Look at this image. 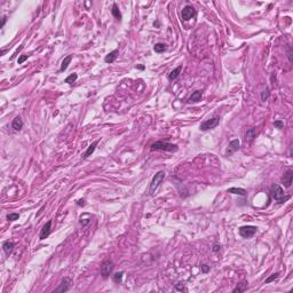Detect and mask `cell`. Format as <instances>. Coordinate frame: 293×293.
<instances>
[{"instance_id":"38","label":"cell","mask_w":293,"mask_h":293,"mask_svg":"<svg viewBox=\"0 0 293 293\" xmlns=\"http://www.w3.org/2000/svg\"><path fill=\"white\" fill-rule=\"evenodd\" d=\"M136 68H139V69H141V70H143V69H145V67H143V65H139V67H136Z\"/></svg>"},{"instance_id":"34","label":"cell","mask_w":293,"mask_h":293,"mask_svg":"<svg viewBox=\"0 0 293 293\" xmlns=\"http://www.w3.org/2000/svg\"><path fill=\"white\" fill-rule=\"evenodd\" d=\"M202 271L205 273V274L208 273V271H210V267H208L207 265H202Z\"/></svg>"},{"instance_id":"16","label":"cell","mask_w":293,"mask_h":293,"mask_svg":"<svg viewBox=\"0 0 293 293\" xmlns=\"http://www.w3.org/2000/svg\"><path fill=\"white\" fill-rule=\"evenodd\" d=\"M12 127H13L15 131H21L23 127V120L21 119V117H15L13 119V123H12Z\"/></svg>"},{"instance_id":"12","label":"cell","mask_w":293,"mask_h":293,"mask_svg":"<svg viewBox=\"0 0 293 293\" xmlns=\"http://www.w3.org/2000/svg\"><path fill=\"white\" fill-rule=\"evenodd\" d=\"M255 136H257V131H255L254 127H251V128H247V131L245 132L244 140L246 141V142H252V141L255 139Z\"/></svg>"},{"instance_id":"35","label":"cell","mask_w":293,"mask_h":293,"mask_svg":"<svg viewBox=\"0 0 293 293\" xmlns=\"http://www.w3.org/2000/svg\"><path fill=\"white\" fill-rule=\"evenodd\" d=\"M77 205H78V206H84V205H85V199L78 200V202H77Z\"/></svg>"},{"instance_id":"19","label":"cell","mask_w":293,"mask_h":293,"mask_svg":"<svg viewBox=\"0 0 293 293\" xmlns=\"http://www.w3.org/2000/svg\"><path fill=\"white\" fill-rule=\"evenodd\" d=\"M71 60H72V55H68L67 57H64V60L62 61V64H61V69H60L61 72H63V71H65V70L68 69L69 64H70V62H71Z\"/></svg>"},{"instance_id":"13","label":"cell","mask_w":293,"mask_h":293,"mask_svg":"<svg viewBox=\"0 0 293 293\" xmlns=\"http://www.w3.org/2000/svg\"><path fill=\"white\" fill-rule=\"evenodd\" d=\"M203 96V92L202 90H196L192 94L190 95V97L188 99V103H196V102H199L200 99Z\"/></svg>"},{"instance_id":"21","label":"cell","mask_w":293,"mask_h":293,"mask_svg":"<svg viewBox=\"0 0 293 293\" xmlns=\"http://www.w3.org/2000/svg\"><path fill=\"white\" fill-rule=\"evenodd\" d=\"M228 192L239 195V196H245V195H246V190L243 189V188H229V189H228Z\"/></svg>"},{"instance_id":"18","label":"cell","mask_w":293,"mask_h":293,"mask_svg":"<svg viewBox=\"0 0 293 293\" xmlns=\"http://www.w3.org/2000/svg\"><path fill=\"white\" fill-rule=\"evenodd\" d=\"M181 71H182V65H179L178 68H175L174 70H172L171 73L168 75L170 80H175V79H178V77L180 76Z\"/></svg>"},{"instance_id":"1","label":"cell","mask_w":293,"mask_h":293,"mask_svg":"<svg viewBox=\"0 0 293 293\" xmlns=\"http://www.w3.org/2000/svg\"><path fill=\"white\" fill-rule=\"evenodd\" d=\"M151 150H162V151H168V152H175L179 150L178 145H173L171 142H165V141H157L151 145Z\"/></svg>"},{"instance_id":"36","label":"cell","mask_w":293,"mask_h":293,"mask_svg":"<svg viewBox=\"0 0 293 293\" xmlns=\"http://www.w3.org/2000/svg\"><path fill=\"white\" fill-rule=\"evenodd\" d=\"M6 21H7V17H6V16H4V17H2V22H1V25H0V27H4L5 23H6Z\"/></svg>"},{"instance_id":"9","label":"cell","mask_w":293,"mask_h":293,"mask_svg":"<svg viewBox=\"0 0 293 293\" xmlns=\"http://www.w3.org/2000/svg\"><path fill=\"white\" fill-rule=\"evenodd\" d=\"M239 145H240V142H239L238 139H235V140L231 141L229 145H228L227 150H225V156H231L233 153L236 152L239 149Z\"/></svg>"},{"instance_id":"14","label":"cell","mask_w":293,"mask_h":293,"mask_svg":"<svg viewBox=\"0 0 293 293\" xmlns=\"http://www.w3.org/2000/svg\"><path fill=\"white\" fill-rule=\"evenodd\" d=\"M118 54H119V49H115L112 52H110L105 57H104V62L105 63H112L115 62V60L117 59Z\"/></svg>"},{"instance_id":"2","label":"cell","mask_w":293,"mask_h":293,"mask_svg":"<svg viewBox=\"0 0 293 293\" xmlns=\"http://www.w3.org/2000/svg\"><path fill=\"white\" fill-rule=\"evenodd\" d=\"M270 195L271 197L278 203H284L285 200L290 199V196H284V190L278 185H273L270 187Z\"/></svg>"},{"instance_id":"32","label":"cell","mask_w":293,"mask_h":293,"mask_svg":"<svg viewBox=\"0 0 293 293\" xmlns=\"http://www.w3.org/2000/svg\"><path fill=\"white\" fill-rule=\"evenodd\" d=\"M175 289L178 290V291H183L185 289V283H182V282H180V283H178V284L175 285Z\"/></svg>"},{"instance_id":"37","label":"cell","mask_w":293,"mask_h":293,"mask_svg":"<svg viewBox=\"0 0 293 293\" xmlns=\"http://www.w3.org/2000/svg\"><path fill=\"white\" fill-rule=\"evenodd\" d=\"M153 27H160V23H159V21H155V22H153Z\"/></svg>"},{"instance_id":"30","label":"cell","mask_w":293,"mask_h":293,"mask_svg":"<svg viewBox=\"0 0 293 293\" xmlns=\"http://www.w3.org/2000/svg\"><path fill=\"white\" fill-rule=\"evenodd\" d=\"M27 57H29V55H21V56L18 57V60H17L18 64H22L24 61H27Z\"/></svg>"},{"instance_id":"24","label":"cell","mask_w":293,"mask_h":293,"mask_svg":"<svg viewBox=\"0 0 293 293\" xmlns=\"http://www.w3.org/2000/svg\"><path fill=\"white\" fill-rule=\"evenodd\" d=\"M77 78H78V75H77V73H71L70 76H68L65 78L64 82H67V84H73V82L77 80Z\"/></svg>"},{"instance_id":"22","label":"cell","mask_w":293,"mask_h":293,"mask_svg":"<svg viewBox=\"0 0 293 293\" xmlns=\"http://www.w3.org/2000/svg\"><path fill=\"white\" fill-rule=\"evenodd\" d=\"M246 288H247V284H246V282H240V283H238V284H237V286H236V288H235V289L233 290V292H234V293L244 292V291L246 290Z\"/></svg>"},{"instance_id":"8","label":"cell","mask_w":293,"mask_h":293,"mask_svg":"<svg viewBox=\"0 0 293 293\" xmlns=\"http://www.w3.org/2000/svg\"><path fill=\"white\" fill-rule=\"evenodd\" d=\"M181 15H182V18L185 21H189V20L196 16V9L192 6H185V8L182 9Z\"/></svg>"},{"instance_id":"6","label":"cell","mask_w":293,"mask_h":293,"mask_svg":"<svg viewBox=\"0 0 293 293\" xmlns=\"http://www.w3.org/2000/svg\"><path fill=\"white\" fill-rule=\"evenodd\" d=\"M71 284H72V280H71V278H70V277H64L63 280H61L59 288H57V289H55L54 291H53V293L68 292L69 290H70V288H71Z\"/></svg>"},{"instance_id":"4","label":"cell","mask_w":293,"mask_h":293,"mask_svg":"<svg viewBox=\"0 0 293 293\" xmlns=\"http://www.w3.org/2000/svg\"><path fill=\"white\" fill-rule=\"evenodd\" d=\"M219 124H220V117L215 116V117L210 118V119H207V120H205V122L202 123V124H200V130H202V131L213 130V128H215Z\"/></svg>"},{"instance_id":"33","label":"cell","mask_w":293,"mask_h":293,"mask_svg":"<svg viewBox=\"0 0 293 293\" xmlns=\"http://www.w3.org/2000/svg\"><path fill=\"white\" fill-rule=\"evenodd\" d=\"M212 250H213V252H219V251L221 250V245H219V244H214Z\"/></svg>"},{"instance_id":"7","label":"cell","mask_w":293,"mask_h":293,"mask_svg":"<svg viewBox=\"0 0 293 293\" xmlns=\"http://www.w3.org/2000/svg\"><path fill=\"white\" fill-rule=\"evenodd\" d=\"M112 269H113V262L111 261V260H105V261L102 263V266H101V275L105 278V277H108V276L112 273Z\"/></svg>"},{"instance_id":"31","label":"cell","mask_w":293,"mask_h":293,"mask_svg":"<svg viewBox=\"0 0 293 293\" xmlns=\"http://www.w3.org/2000/svg\"><path fill=\"white\" fill-rule=\"evenodd\" d=\"M274 125H275L277 128H283V127H284V123L282 122V120H275V122H274Z\"/></svg>"},{"instance_id":"26","label":"cell","mask_w":293,"mask_h":293,"mask_svg":"<svg viewBox=\"0 0 293 293\" xmlns=\"http://www.w3.org/2000/svg\"><path fill=\"white\" fill-rule=\"evenodd\" d=\"M278 277H280V273H275V274H273V275H271V276H269V277H268V278H267V280H265L263 283H265V284H268V283H271V282H274V280H277Z\"/></svg>"},{"instance_id":"3","label":"cell","mask_w":293,"mask_h":293,"mask_svg":"<svg viewBox=\"0 0 293 293\" xmlns=\"http://www.w3.org/2000/svg\"><path fill=\"white\" fill-rule=\"evenodd\" d=\"M165 171H159L158 173H156V175L152 178V180L150 182V187H149V192L152 195L155 194V191L159 188L160 183L163 182V180L165 179Z\"/></svg>"},{"instance_id":"17","label":"cell","mask_w":293,"mask_h":293,"mask_svg":"<svg viewBox=\"0 0 293 293\" xmlns=\"http://www.w3.org/2000/svg\"><path fill=\"white\" fill-rule=\"evenodd\" d=\"M97 143H99V140L94 141V142H93V143H92V145H90V147L87 148V150L85 151V153H84L82 158H85V159H86V158L90 157V155H92V153H93V152L95 151V149H96V145H97Z\"/></svg>"},{"instance_id":"28","label":"cell","mask_w":293,"mask_h":293,"mask_svg":"<svg viewBox=\"0 0 293 293\" xmlns=\"http://www.w3.org/2000/svg\"><path fill=\"white\" fill-rule=\"evenodd\" d=\"M18 218H20V214H18V213H10V214H7V220H9V221L18 220Z\"/></svg>"},{"instance_id":"11","label":"cell","mask_w":293,"mask_h":293,"mask_svg":"<svg viewBox=\"0 0 293 293\" xmlns=\"http://www.w3.org/2000/svg\"><path fill=\"white\" fill-rule=\"evenodd\" d=\"M292 180H293V171L292 170H289V171L285 172V174L282 178V181L286 188H290L291 185H292Z\"/></svg>"},{"instance_id":"27","label":"cell","mask_w":293,"mask_h":293,"mask_svg":"<svg viewBox=\"0 0 293 293\" xmlns=\"http://www.w3.org/2000/svg\"><path fill=\"white\" fill-rule=\"evenodd\" d=\"M269 95H270V92H269V90H268V88H266V90H265L261 93V101L266 102L267 100H268V97H269Z\"/></svg>"},{"instance_id":"23","label":"cell","mask_w":293,"mask_h":293,"mask_svg":"<svg viewBox=\"0 0 293 293\" xmlns=\"http://www.w3.org/2000/svg\"><path fill=\"white\" fill-rule=\"evenodd\" d=\"M166 49H167L166 45L163 44V42H158V44H156V45L153 46V50H155L156 53H163V52H165Z\"/></svg>"},{"instance_id":"29","label":"cell","mask_w":293,"mask_h":293,"mask_svg":"<svg viewBox=\"0 0 293 293\" xmlns=\"http://www.w3.org/2000/svg\"><path fill=\"white\" fill-rule=\"evenodd\" d=\"M286 54H288V59H289L290 63H292L293 60H292V49H291V47L290 46H288L286 47Z\"/></svg>"},{"instance_id":"20","label":"cell","mask_w":293,"mask_h":293,"mask_svg":"<svg viewBox=\"0 0 293 293\" xmlns=\"http://www.w3.org/2000/svg\"><path fill=\"white\" fill-rule=\"evenodd\" d=\"M111 14H112L113 16H115V18L118 20V21L122 20V13H120V10H119V8H118L117 4H113L112 9H111Z\"/></svg>"},{"instance_id":"15","label":"cell","mask_w":293,"mask_h":293,"mask_svg":"<svg viewBox=\"0 0 293 293\" xmlns=\"http://www.w3.org/2000/svg\"><path fill=\"white\" fill-rule=\"evenodd\" d=\"M14 247H15V244H14L12 240H6V242H4V244H2V248H4L5 253H6L7 255H9L10 253L13 252Z\"/></svg>"},{"instance_id":"25","label":"cell","mask_w":293,"mask_h":293,"mask_svg":"<svg viewBox=\"0 0 293 293\" xmlns=\"http://www.w3.org/2000/svg\"><path fill=\"white\" fill-rule=\"evenodd\" d=\"M123 276H124V271H119V273H116V274L113 275V280H115L116 283H122Z\"/></svg>"},{"instance_id":"5","label":"cell","mask_w":293,"mask_h":293,"mask_svg":"<svg viewBox=\"0 0 293 293\" xmlns=\"http://www.w3.org/2000/svg\"><path fill=\"white\" fill-rule=\"evenodd\" d=\"M258 228L254 225H243L239 228V235L243 237V238H250L253 237L255 233H257Z\"/></svg>"},{"instance_id":"10","label":"cell","mask_w":293,"mask_h":293,"mask_svg":"<svg viewBox=\"0 0 293 293\" xmlns=\"http://www.w3.org/2000/svg\"><path fill=\"white\" fill-rule=\"evenodd\" d=\"M50 230H52V220L47 221L45 223V225L42 227V229L40 231V235H39V239L40 240H44L46 239L50 234Z\"/></svg>"}]
</instances>
